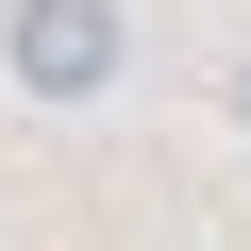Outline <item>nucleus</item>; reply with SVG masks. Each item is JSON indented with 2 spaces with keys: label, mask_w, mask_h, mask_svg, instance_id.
<instances>
[{
  "label": "nucleus",
  "mask_w": 251,
  "mask_h": 251,
  "mask_svg": "<svg viewBox=\"0 0 251 251\" xmlns=\"http://www.w3.org/2000/svg\"><path fill=\"white\" fill-rule=\"evenodd\" d=\"M117 67H134V17H117V0H0V84H17V100L84 117Z\"/></svg>",
  "instance_id": "obj_1"
},
{
  "label": "nucleus",
  "mask_w": 251,
  "mask_h": 251,
  "mask_svg": "<svg viewBox=\"0 0 251 251\" xmlns=\"http://www.w3.org/2000/svg\"><path fill=\"white\" fill-rule=\"evenodd\" d=\"M234 134H251V50H234Z\"/></svg>",
  "instance_id": "obj_2"
}]
</instances>
